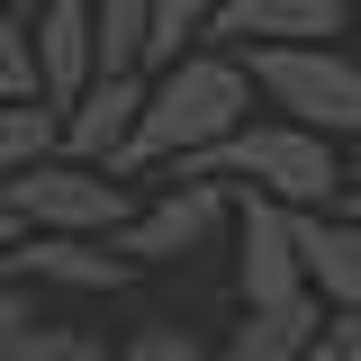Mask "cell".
Returning a JSON list of instances; mask_svg holds the SVG:
<instances>
[{
	"label": "cell",
	"instance_id": "6da1fadb",
	"mask_svg": "<svg viewBox=\"0 0 361 361\" xmlns=\"http://www.w3.org/2000/svg\"><path fill=\"white\" fill-rule=\"evenodd\" d=\"M253 118V82H244V54H217V45H190L163 73H145V109H135V135L118 154V180L135 172H180L190 154H208L217 135H235Z\"/></svg>",
	"mask_w": 361,
	"mask_h": 361
},
{
	"label": "cell",
	"instance_id": "7a4b0ae2",
	"mask_svg": "<svg viewBox=\"0 0 361 361\" xmlns=\"http://www.w3.org/2000/svg\"><path fill=\"white\" fill-rule=\"evenodd\" d=\"M180 180H217V190H253V199H280V208H334L343 199V154L307 127H280V118H244L235 135H217L208 154H190Z\"/></svg>",
	"mask_w": 361,
	"mask_h": 361
},
{
	"label": "cell",
	"instance_id": "3957f363",
	"mask_svg": "<svg viewBox=\"0 0 361 361\" xmlns=\"http://www.w3.org/2000/svg\"><path fill=\"white\" fill-rule=\"evenodd\" d=\"M244 82L280 127H307L325 145L361 135V63L343 45H253L244 54Z\"/></svg>",
	"mask_w": 361,
	"mask_h": 361
},
{
	"label": "cell",
	"instance_id": "277c9868",
	"mask_svg": "<svg viewBox=\"0 0 361 361\" xmlns=\"http://www.w3.org/2000/svg\"><path fill=\"white\" fill-rule=\"evenodd\" d=\"M0 208L18 235H118L135 217V190L118 172H90V163H37V172H18L0 190Z\"/></svg>",
	"mask_w": 361,
	"mask_h": 361
},
{
	"label": "cell",
	"instance_id": "5b68a950",
	"mask_svg": "<svg viewBox=\"0 0 361 361\" xmlns=\"http://www.w3.org/2000/svg\"><path fill=\"white\" fill-rule=\"evenodd\" d=\"M226 235H235V298H244V307H289V298H307L298 208L253 199V190H226Z\"/></svg>",
	"mask_w": 361,
	"mask_h": 361
},
{
	"label": "cell",
	"instance_id": "8992f818",
	"mask_svg": "<svg viewBox=\"0 0 361 361\" xmlns=\"http://www.w3.org/2000/svg\"><path fill=\"white\" fill-rule=\"evenodd\" d=\"M226 235V190L217 180H180L172 199H135V217L109 235L118 253H127L135 271H154V262H190V253H208Z\"/></svg>",
	"mask_w": 361,
	"mask_h": 361
},
{
	"label": "cell",
	"instance_id": "52a82bcc",
	"mask_svg": "<svg viewBox=\"0 0 361 361\" xmlns=\"http://www.w3.org/2000/svg\"><path fill=\"white\" fill-rule=\"evenodd\" d=\"M135 109H145V73H90L82 99L54 118V154L90 163V172H118V154L135 135Z\"/></svg>",
	"mask_w": 361,
	"mask_h": 361
},
{
	"label": "cell",
	"instance_id": "ba28073f",
	"mask_svg": "<svg viewBox=\"0 0 361 361\" xmlns=\"http://www.w3.org/2000/svg\"><path fill=\"white\" fill-rule=\"evenodd\" d=\"M37 280V289H127L135 262L109 244V235H18L9 244V262H0V280Z\"/></svg>",
	"mask_w": 361,
	"mask_h": 361
},
{
	"label": "cell",
	"instance_id": "9c48e42d",
	"mask_svg": "<svg viewBox=\"0 0 361 361\" xmlns=\"http://www.w3.org/2000/svg\"><path fill=\"white\" fill-rule=\"evenodd\" d=\"M27 63H37V99L63 118L90 82V0H45L27 18Z\"/></svg>",
	"mask_w": 361,
	"mask_h": 361
},
{
	"label": "cell",
	"instance_id": "30bf717a",
	"mask_svg": "<svg viewBox=\"0 0 361 361\" xmlns=\"http://www.w3.org/2000/svg\"><path fill=\"white\" fill-rule=\"evenodd\" d=\"M298 271L325 316H361V217H343V208L298 217Z\"/></svg>",
	"mask_w": 361,
	"mask_h": 361
},
{
	"label": "cell",
	"instance_id": "8fae6325",
	"mask_svg": "<svg viewBox=\"0 0 361 361\" xmlns=\"http://www.w3.org/2000/svg\"><path fill=\"white\" fill-rule=\"evenodd\" d=\"M353 27V0H226L217 37H235L244 54L253 45H334Z\"/></svg>",
	"mask_w": 361,
	"mask_h": 361
},
{
	"label": "cell",
	"instance_id": "7c38bea8",
	"mask_svg": "<svg viewBox=\"0 0 361 361\" xmlns=\"http://www.w3.org/2000/svg\"><path fill=\"white\" fill-rule=\"evenodd\" d=\"M316 325H325V307H316V298H289V307H244V325H226L217 361H316Z\"/></svg>",
	"mask_w": 361,
	"mask_h": 361
},
{
	"label": "cell",
	"instance_id": "4fadbf2b",
	"mask_svg": "<svg viewBox=\"0 0 361 361\" xmlns=\"http://www.w3.org/2000/svg\"><path fill=\"white\" fill-rule=\"evenodd\" d=\"M145 0H90V73H145Z\"/></svg>",
	"mask_w": 361,
	"mask_h": 361
},
{
	"label": "cell",
	"instance_id": "5bb4252c",
	"mask_svg": "<svg viewBox=\"0 0 361 361\" xmlns=\"http://www.w3.org/2000/svg\"><path fill=\"white\" fill-rule=\"evenodd\" d=\"M217 9L226 0H145V73H163L172 54H190V45H208L217 37Z\"/></svg>",
	"mask_w": 361,
	"mask_h": 361
},
{
	"label": "cell",
	"instance_id": "9a60e30c",
	"mask_svg": "<svg viewBox=\"0 0 361 361\" xmlns=\"http://www.w3.org/2000/svg\"><path fill=\"white\" fill-rule=\"evenodd\" d=\"M37 163H54V109L45 99H0V190Z\"/></svg>",
	"mask_w": 361,
	"mask_h": 361
},
{
	"label": "cell",
	"instance_id": "2e32d148",
	"mask_svg": "<svg viewBox=\"0 0 361 361\" xmlns=\"http://www.w3.org/2000/svg\"><path fill=\"white\" fill-rule=\"evenodd\" d=\"M9 361H118L99 334H82V325H54V316H37L27 334H18V353Z\"/></svg>",
	"mask_w": 361,
	"mask_h": 361
},
{
	"label": "cell",
	"instance_id": "e0dca14e",
	"mask_svg": "<svg viewBox=\"0 0 361 361\" xmlns=\"http://www.w3.org/2000/svg\"><path fill=\"white\" fill-rule=\"evenodd\" d=\"M118 361H217V343H199L190 325H135L118 343Z\"/></svg>",
	"mask_w": 361,
	"mask_h": 361
},
{
	"label": "cell",
	"instance_id": "ac0fdd59",
	"mask_svg": "<svg viewBox=\"0 0 361 361\" xmlns=\"http://www.w3.org/2000/svg\"><path fill=\"white\" fill-rule=\"evenodd\" d=\"M0 99H37V63H27V18L0 9Z\"/></svg>",
	"mask_w": 361,
	"mask_h": 361
},
{
	"label": "cell",
	"instance_id": "d6986e66",
	"mask_svg": "<svg viewBox=\"0 0 361 361\" xmlns=\"http://www.w3.org/2000/svg\"><path fill=\"white\" fill-rule=\"evenodd\" d=\"M27 325H37V298H27V289H0V361L18 353V334H27Z\"/></svg>",
	"mask_w": 361,
	"mask_h": 361
},
{
	"label": "cell",
	"instance_id": "ffe728a7",
	"mask_svg": "<svg viewBox=\"0 0 361 361\" xmlns=\"http://www.w3.org/2000/svg\"><path fill=\"white\" fill-rule=\"evenodd\" d=\"M334 208H343V217H361V180H343V199H334Z\"/></svg>",
	"mask_w": 361,
	"mask_h": 361
},
{
	"label": "cell",
	"instance_id": "44dd1931",
	"mask_svg": "<svg viewBox=\"0 0 361 361\" xmlns=\"http://www.w3.org/2000/svg\"><path fill=\"white\" fill-rule=\"evenodd\" d=\"M9 244H18V226H9V208H0V262H9Z\"/></svg>",
	"mask_w": 361,
	"mask_h": 361
},
{
	"label": "cell",
	"instance_id": "7402d4cb",
	"mask_svg": "<svg viewBox=\"0 0 361 361\" xmlns=\"http://www.w3.org/2000/svg\"><path fill=\"white\" fill-rule=\"evenodd\" d=\"M0 9H18V18H37V9H45V0H0Z\"/></svg>",
	"mask_w": 361,
	"mask_h": 361
}]
</instances>
